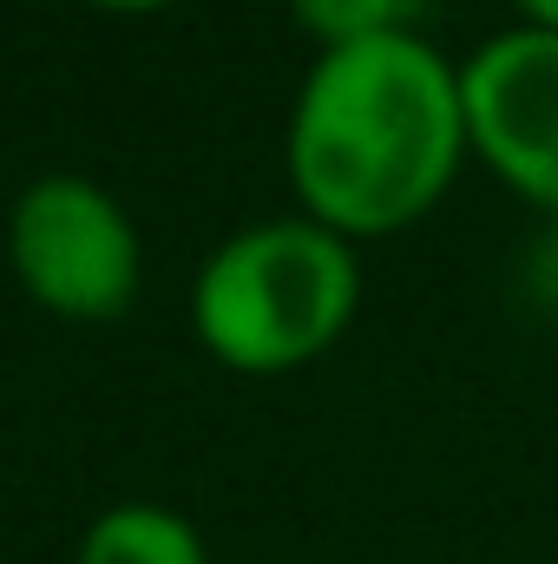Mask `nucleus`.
Segmentation results:
<instances>
[{
	"mask_svg": "<svg viewBox=\"0 0 558 564\" xmlns=\"http://www.w3.org/2000/svg\"><path fill=\"white\" fill-rule=\"evenodd\" d=\"M526 26H558V0H513Z\"/></svg>",
	"mask_w": 558,
	"mask_h": 564,
	"instance_id": "obj_7",
	"label": "nucleus"
},
{
	"mask_svg": "<svg viewBox=\"0 0 558 564\" xmlns=\"http://www.w3.org/2000/svg\"><path fill=\"white\" fill-rule=\"evenodd\" d=\"M296 26L335 53V46H362V40H382V33H408L415 20V0H289Z\"/></svg>",
	"mask_w": 558,
	"mask_h": 564,
	"instance_id": "obj_6",
	"label": "nucleus"
},
{
	"mask_svg": "<svg viewBox=\"0 0 558 564\" xmlns=\"http://www.w3.org/2000/svg\"><path fill=\"white\" fill-rule=\"evenodd\" d=\"M362 308L355 243L315 217L230 230L191 282L197 341L237 375H289L329 355Z\"/></svg>",
	"mask_w": 558,
	"mask_h": 564,
	"instance_id": "obj_2",
	"label": "nucleus"
},
{
	"mask_svg": "<svg viewBox=\"0 0 558 564\" xmlns=\"http://www.w3.org/2000/svg\"><path fill=\"white\" fill-rule=\"evenodd\" d=\"M282 151L302 217L348 243L395 237L453 191L473 158L460 66L415 26L315 53Z\"/></svg>",
	"mask_w": 558,
	"mask_h": 564,
	"instance_id": "obj_1",
	"label": "nucleus"
},
{
	"mask_svg": "<svg viewBox=\"0 0 558 564\" xmlns=\"http://www.w3.org/2000/svg\"><path fill=\"white\" fill-rule=\"evenodd\" d=\"M73 564H211V552L184 512L132 499V506H112L86 525Z\"/></svg>",
	"mask_w": 558,
	"mask_h": 564,
	"instance_id": "obj_5",
	"label": "nucleus"
},
{
	"mask_svg": "<svg viewBox=\"0 0 558 564\" xmlns=\"http://www.w3.org/2000/svg\"><path fill=\"white\" fill-rule=\"evenodd\" d=\"M93 7H112V13H151V7H171V0H93Z\"/></svg>",
	"mask_w": 558,
	"mask_h": 564,
	"instance_id": "obj_8",
	"label": "nucleus"
},
{
	"mask_svg": "<svg viewBox=\"0 0 558 564\" xmlns=\"http://www.w3.org/2000/svg\"><path fill=\"white\" fill-rule=\"evenodd\" d=\"M7 263L53 315L106 322L139 289V230L106 184L79 171H46L7 210Z\"/></svg>",
	"mask_w": 558,
	"mask_h": 564,
	"instance_id": "obj_3",
	"label": "nucleus"
},
{
	"mask_svg": "<svg viewBox=\"0 0 558 564\" xmlns=\"http://www.w3.org/2000/svg\"><path fill=\"white\" fill-rule=\"evenodd\" d=\"M466 144L526 204L558 217V26H506L460 59Z\"/></svg>",
	"mask_w": 558,
	"mask_h": 564,
	"instance_id": "obj_4",
	"label": "nucleus"
}]
</instances>
